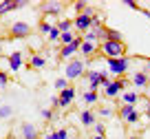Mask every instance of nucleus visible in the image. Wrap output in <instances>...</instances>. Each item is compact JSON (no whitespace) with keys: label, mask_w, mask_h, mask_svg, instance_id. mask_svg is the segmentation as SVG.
I'll return each instance as SVG.
<instances>
[{"label":"nucleus","mask_w":150,"mask_h":139,"mask_svg":"<svg viewBox=\"0 0 150 139\" xmlns=\"http://www.w3.org/2000/svg\"><path fill=\"white\" fill-rule=\"evenodd\" d=\"M80 75H84V62L82 60H71L66 64V79H77Z\"/></svg>","instance_id":"obj_4"},{"label":"nucleus","mask_w":150,"mask_h":139,"mask_svg":"<svg viewBox=\"0 0 150 139\" xmlns=\"http://www.w3.org/2000/svg\"><path fill=\"white\" fill-rule=\"evenodd\" d=\"M124 86H126V79H124V77H119V79L110 82L108 86H104V88H106V95H108V97H115V95H117V93L122 91Z\"/></svg>","instance_id":"obj_8"},{"label":"nucleus","mask_w":150,"mask_h":139,"mask_svg":"<svg viewBox=\"0 0 150 139\" xmlns=\"http://www.w3.org/2000/svg\"><path fill=\"white\" fill-rule=\"evenodd\" d=\"M66 137H69V133H66L64 128L55 130V133H51V135H47V139H66Z\"/></svg>","instance_id":"obj_23"},{"label":"nucleus","mask_w":150,"mask_h":139,"mask_svg":"<svg viewBox=\"0 0 150 139\" xmlns=\"http://www.w3.org/2000/svg\"><path fill=\"white\" fill-rule=\"evenodd\" d=\"M95 133H97V137H104V133H106V128H104L102 124H95Z\"/></svg>","instance_id":"obj_31"},{"label":"nucleus","mask_w":150,"mask_h":139,"mask_svg":"<svg viewBox=\"0 0 150 139\" xmlns=\"http://www.w3.org/2000/svg\"><path fill=\"white\" fill-rule=\"evenodd\" d=\"M9 66H11V71H18L20 66H22V53L20 51H16V53L9 55Z\"/></svg>","instance_id":"obj_13"},{"label":"nucleus","mask_w":150,"mask_h":139,"mask_svg":"<svg viewBox=\"0 0 150 139\" xmlns=\"http://www.w3.org/2000/svg\"><path fill=\"white\" fill-rule=\"evenodd\" d=\"M18 9V0H5V2H0V16H5V13H9V11H16Z\"/></svg>","instance_id":"obj_14"},{"label":"nucleus","mask_w":150,"mask_h":139,"mask_svg":"<svg viewBox=\"0 0 150 139\" xmlns=\"http://www.w3.org/2000/svg\"><path fill=\"white\" fill-rule=\"evenodd\" d=\"M86 77H88L91 91H97V88L102 86V79H99V71H88V73H86Z\"/></svg>","instance_id":"obj_11"},{"label":"nucleus","mask_w":150,"mask_h":139,"mask_svg":"<svg viewBox=\"0 0 150 139\" xmlns=\"http://www.w3.org/2000/svg\"><path fill=\"white\" fill-rule=\"evenodd\" d=\"M84 102L86 104H95V102H97V91H88L84 95Z\"/></svg>","instance_id":"obj_24"},{"label":"nucleus","mask_w":150,"mask_h":139,"mask_svg":"<svg viewBox=\"0 0 150 139\" xmlns=\"http://www.w3.org/2000/svg\"><path fill=\"white\" fill-rule=\"evenodd\" d=\"M60 35H62V33H60V29H57V27H53V29H51V33H49V40H51V42H55V40H60Z\"/></svg>","instance_id":"obj_27"},{"label":"nucleus","mask_w":150,"mask_h":139,"mask_svg":"<svg viewBox=\"0 0 150 139\" xmlns=\"http://www.w3.org/2000/svg\"><path fill=\"white\" fill-rule=\"evenodd\" d=\"M124 5H126V7H130V9H137V11L141 9V7L137 5V2H132V0H126V2H124Z\"/></svg>","instance_id":"obj_32"},{"label":"nucleus","mask_w":150,"mask_h":139,"mask_svg":"<svg viewBox=\"0 0 150 139\" xmlns=\"http://www.w3.org/2000/svg\"><path fill=\"white\" fill-rule=\"evenodd\" d=\"M80 119H82V124H84V126H93V124H95V115H93L91 111H84V113L80 115Z\"/></svg>","instance_id":"obj_17"},{"label":"nucleus","mask_w":150,"mask_h":139,"mask_svg":"<svg viewBox=\"0 0 150 139\" xmlns=\"http://www.w3.org/2000/svg\"><path fill=\"white\" fill-rule=\"evenodd\" d=\"M55 27L60 29V33H66V31H71V27H73V20H60Z\"/></svg>","instance_id":"obj_20"},{"label":"nucleus","mask_w":150,"mask_h":139,"mask_svg":"<svg viewBox=\"0 0 150 139\" xmlns=\"http://www.w3.org/2000/svg\"><path fill=\"white\" fill-rule=\"evenodd\" d=\"M102 51L110 60L126 57V44H124V40H106V42H102Z\"/></svg>","instance_id":"obj_1"},{"label":"nucleus","mask_w":150,"mask_h":139,"mask_svg":"<svg viewBox=\"0 0 150 139\" xmlns=\"http://www.w3.org/2000/svg\"><path fill=\"white\" fill-rule=\"evenodd\" d=\"M73 99H75V88H71V86L64 88V91L57 95V108H66Z\"/></svg>","instance_id":"obj_7"},{"label":"nucleus","mask_w":150,"mask_h":139,"mask_svg":"<svg viewBox=\"0 0 150 139\" xmlns=\"http://www.w3.org/2000/svg\"><path fill=\"white\" fill-rule=\"evenodd\" d=\"M9 35L11 38H29L31 35V27L27 22H13L9 29Z\"/></svg>","instance_id":"obj_6"},{"label":"nucleus","mask_w":150,"mask_h":139,"mask_svg":"<svg viewBox=\"0 0 150 139\" xmlns=\"http://www.w3.org/2000/svg\"><path fill=\"white\" fill-rule=\"evenodd\" d=\"M51 29H53V27L47 22V20H42V22H40V31H42V33H51Z\"/></svg>","instance_id":"obj_28"},{"label":"nucleus","mask_w":150,"mask_h":139,"mask_svg":"<svg viewBox=\"0 0 150 139\" xmlns=\"http://www.w3.org/2000/svg\"><path fill=\"white\" fill-rule=\"evenodd\" d=\"M20 133H22V139H38L40 135H38V128L33 124H29V121H24L22 126H20Z\"/></svg>","instance_id":"obj_10"},{"label":"nucleus","mask_w":150,"mask_h":139,"mask_svg":"<svg viewBox=\"0 0 150 139\" xmlns=\"http://www.w3.org/2000/svg\"><path fill=\"white\" fill-rule=\"evenodd\" d=\"M146 117L150 119V104H148V108H146Z\"/></svg>","instance_id":"obj_34"},{"label":"nucleus","mask_w":150,"mask_h":139,"mask_svg":"<svg viewBox=\"0 0 150 139\" xmlns=\"http://www.w3.org/2000/svg\"><path fill=\"white\" fill-rule=\"evenodd\" d=\"M132 113H135V106H128V104H124V106H122V108H119V117H122V119H124V121H126V119H128V117H130V115H132Z\"/></svg>","instance_id":"obj_18"},{"label":"nucleus","mask_w":150,"mask_h":139,"mask_svg":"<svg viewBox=\"0 0 150 139\" xmlns=\"http://www.w3.org/2000/svg\"><path fill=\"white\" fill-rule=\"evenodd\" d=\"M93 18H95V11L88 7L84 13H80V16H75V18H73V27L80 29V31H88V29L93 27Z\"/></svg>","instance_id":"obj_2"},{"label":"nucleus","mask_w":150,"mask_h":139,"mask_svg":"<svg viewBox=\"0 0 150 139\" xmlns=\"http://www.w3.org/2000/svg\"><path fill=\"white\" fill-rule=\"evenodd\" d=\"M130 139H137V137H130Z\"/></svg>","instance_id":"obj_36"},{"label":"nucleus","mask_w":150,"mask_h":139,"mask_svg":"<svg viewBox=\"0 0 150 139\" xmlns=\"http://www.w3.org/2000/svg\"><path fill=\"white\" fill-rule=\"evenodd\" d=\"M106 62H108V69H110L112 75H124L128 71V57H115V60L106 57Z\"/></svg>","instance_id":"obj_3"},{"label":"nucleus","mask_w":150,"mask_h":139,"mask_svg":"<svg viewBox=\"0 0 150 139\" xmlns=\"http://www.w3.org/2000/svg\"><path fill=\"white\" fill-rule=\"evenodd\" d=\"M122 99H124V104H128V106H135V102L139 99V95L137 93H132V91H126L122 95Z\"/></svg>","instance_id":"obj_16"},{"label":"nucleus","mask_w":150,"mask_h":139,"mask_svg":"<svg viewBox=\"0 0 150 139\" xmlns=\"http://www.w3.org/2000/svg\"><path fill=\"white\" fill-rule=\"evenodd\" d=\"M44 66V57L42 55H33L31 57V69H42Z\"/></svg>","instance_id":"obj_21"},{"label":"nucleus","mask_w":150,"mask_h":139,"mask_svg":"<svg viewBox=\"0 0 150 139\" xmlns=\"http://www.w3.org/2000/svg\"><path fill=\"white\" fill-rule=\"evenodd\" d=\"M55 88H57V91H64V88H69V82H66V79L64 77H60V79H55Z\"/></svg>","instance_id":"obj_25"},{"label":"nucleus","mask_w":150,"mask_h":139,"mask_svg":"<svg viewBox=\"0 0 150 139\" xmlns=\"http://www.w3.org/2000/svg\"><path fill=\"white\" fill-rule=\"evenodd\" d=\"M106 40H122V33H119L117 29L106 27V38H104V42H106Z\"/></svg>","instance_id":"obj_19"},{"label":"nucleus","mask_w":150,"mask_h":139,"mask_svg":"<svg viewBox=\"0 0 150 139\" xmlns=\"http://www.w3.org/2000/svg\"><path fill=\"white\" fill-rule=\"evenodd\" d=\"M132 84H135V86H139V88H144V86H148V84H150V77L144 73V71H139V73L132 75Z\"/></svg>","instance_id":"obj_12"},{"label":"nucleus","mask_w":150,"mask_h":139,"mask_svg":"<svg viewBox=\"0 0 150 139\" xmlns=\"http://www.w3.org/2000/svg\"><path fill=\"white\" fill-rule=\"evenodd\" d=\"M86 9H88V5H86L84 0H80V2H75V11H77V16H80V13H84Z\"/></svg>","instance_id":"obj_26"},{"label":"nucleus","mask_w":150,"mask_h":139,"mask_svg":"<svg viewBox=\"0 0 150 139\" xmlns=\"http://www.w3.org/2000/svg\"><path fill=\"white\" fill-rule=\"evenodd\" d=\"M62 9H64V5H60V2H42V5H40V11H42V13H49V16H57Z\"/></svg>","instance_id":"obj_9"},{"label":"nucleus","mask_w":150,"mask_h":139,"mask_svg":"<svg viewBox=\"0 0 150 139\" xmlns=\"http://www.w3.org/2000/svg\"><path fill=\"white\" fill-rule=\"evenodd\" d=\"M40 115H42V117H44V119H53V113H51V111H49V108H44V111H42V113H40Z\"/></svg>","instance_id":"obj_33"},{"label":"nucleus","mask_w":150,"mask_h":139,"mask_svg":"<svg viewBox=\"0 0 150 139\" xmlns=\"http://www.w3.org/2000/svg\"><path fill=\"white\" fill-rule=\"evenodd\" d=\"M73 40H75V35H73V33H71V31H66V33H62V35H60V42H62V46L71 44V42H73Z\"/></svg>","instance_id":"obj_22"},{"label":"nucleus","mask_w":150,"mask_h":139,"mask_svg":"<svg viewBox=\"0 0 150 139\" xmlns=\"http://www.w3.org/2000/svg\"><path fill=\"white\" fill-rule=\"evenodd\" d=\"M11 115V106H0V117H9Z\"/></svg>","instance_id":"obj_29"},{"label":"nucleus","mask_w":150,"mask_h":139,"mask_svg":"<svg viewBox=\"0 0 150 139\" xmlns=\"http://www.w3.org/2000/svg\"><path fill=\"white\" fill-rule=\"evenodd\" d=\"M82 42H84V38L77 35L73 42H71V44L62 46V51H60V60H66V57H71L73 53H77V51H80V46H82Z\"/></svg>","instance_id":"obj_5"},{"label":"nucleus","mask_w":150,"mask_h":139,"mask_svg":"<svg viewBox=\"0 0 150 139\" xmlns=\"http://www.w3.org/2000/svg\"><path fill=\"white\" fill-rule=\"evenodd\" d=\"M7 84H9V77H7V73H2V71H0V88L7 86Z\"/></svg>","instance_id":"obj_30"},{"label":"nucleus","mask_w":150,"mask_h":139,"mask_svg":"<svg viewBox=\"0 0 150 139\" xmlns=\"http://www.w3.org/2000/svg\"><path fill=\"white\" fill-rule=\"evenodd\" d=\"M93 139H106V137H97V135H95V137H93Z\"/></svg>","instance_id":"obj_35"},{"label":"nucleus","mask_w":150,"mask_h":139,"mask_svg":"<svg viewBox=\"0 0 150 139\" xmlns=\"http://www.w3.org/2000/svg\"><path fill=\"white\" fill-rule=\"evenodd\" d=\"M95 51H97V44H93V42H82V46H80V53H82V55L91 57Z\"/></svg>","instance_id":"obj_15"}]
</instances>
